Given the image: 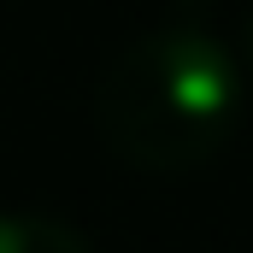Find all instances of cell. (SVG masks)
Here are the masks:
<instances>
[{"mask_svg": "<svg viewBox=\"0 0 253 253\" xmlns=\"http://www.w3.org/2000/svg\"><path fill=\"white\" fill-rule=\"evenodd\" d=\"M242 118V65L200 24L171 18L124 42L94 88V129L147 177H183L218 159Z\"/></svg>", "mask_w": 253, "mask_h": 253, "instance_id": "1", "label": "cell"}, {"mask_svg": "<svg viewBox=\"0 0 253 253\" xmlns=\"http://www.w3.org/2000/svg\"><path fill=\"white\" fill-rule=\"evenodd\" d=\"M0 253H94L71 224L42 212H0Z\"/></svg>", "mask_w": 253, "mask_h": 253, "instance_id": "2", "label": "cell"}, {"mask_svg": "<svg viewBox=\"0 0 253 253\" xmlns=\"http://www.w3.org/2000/svg\"><path fill=\"white\" fill-rule=\"evenodd\" d=\"M242 65H248V71H253V12H248V18H242Z\"/></svg>", "mask_w": 253, "mask_h": 253, "instance_id": "3", "label": "cell"}]
</instances>
